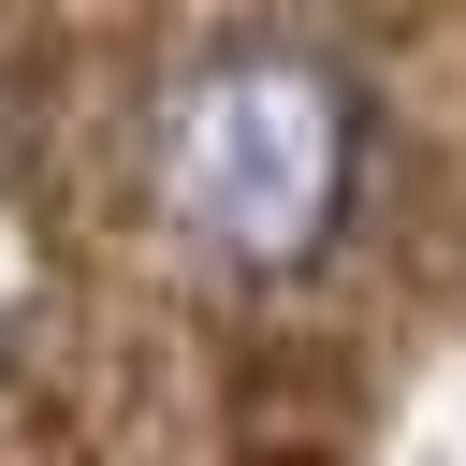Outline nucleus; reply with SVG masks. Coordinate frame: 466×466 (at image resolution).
<instances>
[{
	"instance_id": "nucleus-1",
	"label": "nucleus",
	"mask_w": 466,
	"mask_h": 466,
	"mask_svg": "<svg viewBox=\"0 0 466 466\" xmlns=\"http://www.w3.org/2000/svg\"><path fill=\"white\" fill-rule=\"evenodd\" d=\"M350 160H364V102H350L335 58L218 44L204 73H175V102L146 131V218L204 277H291V262L335 248Z\"/></svg>"
}]
</instances>
